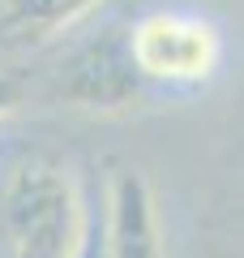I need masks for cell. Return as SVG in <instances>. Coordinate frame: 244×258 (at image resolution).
Listing matches in <instances>:
<instances>
[{"label":"cell","mask_w":244,"mask_h":258,"mask_svg":"<svg viewBox=\"0 0 244 258\" xmlns=\"http://www.w3.org/2000/svg\"><path fill=\"white\" fill-rule=\"evenodd\" d=\"M77 228L81 198L60 168H18L0 189V241L13 258H69Z\"/></svg>","instance_id":"6da1fadb"},{"label":"cell","mask_w":244,"mask_h":258,"mask_svg":"<svg viewBox=\"0 0 244 258\" xmlns=\"http://www.w3.org/2000/svg\"><path fill=\"white\" fill-rule=\"evenodd\" d=\"M129 56L142 78L159 82H197L218 64V35L197 18L150 13L129 30Z\"/></svg>","instance_id":"7a4b0ae2"},{"label":"cell","mask_w":244,"mask_h":258,"mask_svg":"<svg viewBox=\"0 0 244 258\" xmlns=\"http://www.w3.org/2000/svg\"><path fill=\"white\" fill-rule=\"evenodd\" d=\"M146 78L137 74L133 56H129V35H103L90 47H81L73 56L69 74L60 82V95L73 108H90V112H120L142 95Z\"/></svg>","instance_id":"3957f363"},{"label":"cell","mask_w":244,"mask_h":258,"mask_svg":"<svg viewBox=\"0 0 244 258\" xmlns=\"http://www.w3.org/2000/svg\"><path fill=\"white\" fill-rule=\"evenodd\" d=\"M103 224H107V258H163L154 194L142 172L120 168L111 176L107 203H103Z\"/></svg>","instance_id":"277c9868"},{"label":"cell","mask_w":244,"mask_h":258,"mask_svg":"<svg viewBox=\"0 0 244 258\" xmlns=\"http://www.w3.org/2000/svg\"><path fill=\"white\" fill-rule=\"evenodd\" d=\"M103 0H0V35L18 47H35L77 26Z\"/></svg>","instance_id":"5b68a950"},{"label":"cell","mask_w":244,"mask_h":258,"mask_svg":"<svg viewBox=\"0 0 244 258\" xmlns=\"http://www.w3.org/2000/svg\"><path fill=\"white\" fill-rule=\"evenodd\" d=\"M69 258H107V224H103V203H81V228L73 241Z\"/></svg>","instance_id":"8992f818"},{"label":"cell","mask_w":244,"mask_h":258,"mask_svg":"<svg viewBox=\"0 0 244 258\" xmlns=\"http://www.w3.org/2000/svg\"><path fill=\"white\" fill-rule=\"evenodd\" d=\"M18 103H22V86L13 82L9 74H0V116H9Z\"/></svg>","instance_id":"52a82bcc"}]
</instances>
